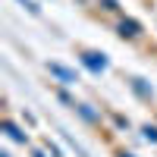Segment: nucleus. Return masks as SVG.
<instances>
[{"mask_svg":"<svg viewBox=\"0 0 157 157\" xmlns=\"http://www.w3.org/2000/svg\"><path fill=\"white\" fill-rule=\"evenodd\" d=\"M78 60H82V66H85L88 72H94V75L107 72V66H110L107 54H101V50H82V54H78Z\"/></svg>","mask_w":157,"mask_h":157,"instance_id":"obj_1","label":"nucleus"},{"mask_svg":"<svg viewBox=\"0 0 157 157\" xmlns=\"http://www.w3.org/2000/svg\"><path fill=\"white\" fill-rule=\"evenodd\" d=\"M47 72L57 78V82L63 85V88H72L75 82H78V75H75V69H69L66 63H57V60H50L47 63Z\"/></svg>","mask_w":157,"mask_h":157,"instance_id":"obj_2","label":"nucleus"},{"mask_svg":"<svg viewBox=\"0 0 157 157\" xmlns=\"http://www.w3.org/2000/svg\"><path fill=\"white\" fill-rule=\"evenodd\" d=\"M116 35L126 38V41H135V38L141 35V22L132 19V16H120V22H116Z\"/></svg>","mask_w":157,"mask_h":157,"instance_id":"obj_3","label":"nucleus"},{"mask_svg":"<svg viewBox=\"0 0 157 157\" xmlns=\"http://www.w3.org/2000/svg\"><path fill=\"white\" fill-rule=\"evenodd\" d=\"M0 129H3V132H6V138L19 141V145H29V132H22V129H19L16 123H13V120H10V116H6L3 123H0Z\"/></svg>","mask_w":157,"mask_h":157,"instance_id":"obj_4","label":"nucleus"},{"mask_svg":"<svg viewBox=\"0 0 157 157\" xmlns=\"http://www.w3.org/2000/svg\"><path fill=\"white\" fill-rule=\"evenodd\" d=\"M72 110H75L78 116H82V120H85L88 126H98V123H101V113H98L94 107H91V104H75Z\"/></svg>","mask_w":157,"mask_h":157,"instance_id":"obj_5","label":"nucleus"},{"mask_svg":"<svg viewBox=\"0 0 157 157\" xmlns=\"http://www.w3.org/2000/svg\"><path fill=\"white\" fill-rule=\"evenodd\" d=\"M129 88H132L138 98H145V101H151V98H154V88L145 82V78H138V75H132V78H129Z\"/></svg>","mask_w":157,"mask_h":157,"instance_id":"obj_6","label":"nucleus"},{"mask_svg":"<svg viewBox=\"0 0 157 157\" xmlns=\"http://www.w3.org/2000/svg\"><path fill=\"white\" fill-rule=\"evenodd\" d=\"M54 94H57V101H60V104H66V107H69V110H72V107H75V104H78V101H75V98H72V94H69V91H66V88H63V85H60V88L54 91Z\"/></svg>","mask_w":157,"mask_h":157,"instance_id":"obj_7","label":"nucleus"},{"mask_svg":"<svg viewBox=\"0 0 157 157\" xmlns=\"http://www.w3.org/2000/svg\"><path fill=\"white\" fill-rule=\"evenodd\" d=\"M141 138H145L148 141V145H157V126H141Z\"/></svg>","mask_w":157,"mask_h":157,"instance_id":"obj_8","label":"nucleus"},{"mask_svg":"<svg viewBox=\"0 0 157 157\" xmlns=\"http://www.w3.org/2000/svg\"><path fill=\"white\" fill-rule=\"evenodd\" d=\"M98 6L104 13H120V0H98Z\"/></svg>","mask_w":157,"mask_h":157,"instance_id":"obj_9","label":"nucleus"},{"mask_svg":"<svg viewBox=\"0 0 157 157\" xmlns=\"http://www.w3.org/2000/svg\"><path fill=\"white\" fill-rule=\"evenodd\" d=\"M16 3H19V6H25V10L32 13V16H38V13H41V6H38L35 0H16Z\"/></svg>","mask_w":157,"mask_h":157,"instance_id":"obj_10","label":"nucleus"},{"mask_svg":"<svg viewBox=\"0 0 157 157\" xmlns=\"http://www.w3.org/2000/svg\"><path fill=\"white\" fill-rule=\"evenodd\" d=\"M44 151H47L50 157H63V151H60V148H57V145H54V141H50V138L44 141Z\"/></svg>","mask_w":157,"mask_h":157,"instance_id":"obj_11","label":"nucleus"},{"mask_svg":"<svg viewBox=\"0 0 157 157\" xmlns=\"http://www.w3.org/2000/svg\"><path fill=\"white\" fill-rule=\"evenodd\" d=\"M113 126H120V129H129V120L123 113H113Z\"/></svg>","mask_w":157,"mask_h":157,"instance_id":"obj_12","label":"nucleus"},{"mask_svg":"<svg viewBox=\"0 0 157 157\" xmlns=\"http://www.w3.org/2000/svg\"><path fill=\"white\" fill-rule=\"evenodd\" d=\"M32 157H50V154H47L44 148H35V151H32Z\"/></svg>","mask_w":157,"mask_h":157,"instance_id":"obj_13","label":"nucleus"},{"mask_svg":"<svg viewBox=\"0 0 157 157\" xmlns=\"http://www.w3.org/2000/svg\"><path fill=\"white\" fill-rule=\"evenodd\" d=\"M116 157H135V154H129V151H120V154H116Z\"/></svg>","mask_w":157,"mask_h":157,"instance_id":"obj_14","label":"nucleus"},{"mask_svg":"<svg viewBox=\"0 0 157 157\" xmlns=\"http://www.w3.org/2000/svg\"><path fill=\"white\" fill-rule=\"evenodd\" d=\"M0 157H13V154H10V151H0Z\"/></svg>","mask_w":157,"mask_h":157,"instance_id":"obj_15","label":"nucleus"}]
</instances>
